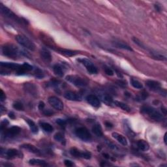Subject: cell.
<instances>
[{
    "instance_id": "obj_1",
    "label": "cell",
    "mask_w": 167,
    "mask_h": 167,
    "mask_svg": "<svg viewBox=\"0 0 167 167\" xmlns=\"http://www.w3.org/2000/svg\"><path fill=\"white\" fill-rule=\"evenodd\" d=\"M2 54L7 57L11 58H16L20 55L26 56V52H22L16 46L12 44H7L3 45L1 48Z\"/></svg>"
},
{
    "instance_id": "obj_2",
    "label": "cell",
    "mask_w": 167,
    "mask_h": 167,
    "mask_svg": "<svg viewBox=\"0 0 167 167\" xmlns=\"http://www.w3.org/2000/svg\"><path fill=\"white\" fill-rule=\"evenodd\" d=\"M140 112L143 114L147 115L148 116L155 121H161L163 120V115L152 106H143L140 109Z\"/></svg>"
},
{
    "instance_id": "obj_3",
    "label": "cell",
    "mask_w": 167,
    "mask_h": 167,
    "mask_svg": "<svg viewBox=\"0 0 167 167\" xmlns=\"http://www.w3.org/2000/svg\"><path fill=\"white\" fill-rule=\"evenodd\" d=\"M16 40L20 45L25 47L27 49L31 51H34L35 50V45L27 37L22 35H18L16 36Z\"/></svg>"
},
{
    "instance_id": "obj_4",
    "label": "cell",
    "mask_w": 167,
    "mask_h": 167,
    "mask_svg": "<svg viewBox=\"0 0 167 167\" xmlns=\"http://www.w3.org/2000/svg\"><path fill=\"white\" fill-rule=\"evenodd\" d=\"M0 10H1L2 15L6 16L7 18L13 20L14 21L18 23H23L24 22V21H22L20 18H19L18 16H16L11 10H10L9 8L7 7L4 5L2 4L1 3H0Z\"/></svg>"
},
{
    "instance_id": "obj_5",
    "label": "cell",
    "mask_w": 167,
    "mask_h": 167,
    "mask_svg": "<svg viewBox=\"0 0 167 167\" xmlns=\"http://www.w3.org/2000/svg\"><path fill=\"white\" fill-rule=\"evenodd\" d=\"M75 134L82 141L89 142L92 140V135L88 129L85 127H79L76 129Z\"/></svg>"
},
{
    "instance_id": "obj_6",
    "label": "cell",
    "mask_w": 167,
    "mask_h": 167,
    "mask_svg": "<svg viewBox=\"0 0 167 167\" xmlns=\"http://www.w3.org/2000/svg\"><path fill=\"white\" fill-rule=\"evenodd\" d=\"M66 80L69 82L72 83L73 85L76 86V87H80V88L86 87L88 85V82L86 79L76 75H69L66 76Z\"/></svg>"
},
{
    "instance_id": "obj_7",
    "label": "cell",
    "mask_w": 167,
    "mask_h": 167,
    "mask_svg": "<svg viewBox=\"0 0 167 167\" xmlns=\"http://www.w3.org/2000/svg\"><path fill=\"white\" fill-rule=\"evenodd\" d=\"M78 61H79L81 64L85 66L86 69H87V71H88L89 74L94 75L97 74V73L98 72V69L95 67V65L89 60H88V59L80 58L78 59Z\"/></svg>"
},
{
    "instance_id": "obj_8",
    "label": "cell",
    "mask_w": 167,
    "mask_h": 167,
    "mask_svg": "<svg viewBox=\"0 0 167 167\" xmlns=\"http://www.w3.org/2000/svg\"><path fill=\"white\" fill-rule=\"evenodd\" d=\"M48 103H49L50 105L55 110L60 111L64 110V103H63L61 100L59 98H58L57 97H50L49 98H48Z\"/></svg>"
},
{
    "instance_id": "obj_9",
    "label": "cell",
    "mask_w": 167,
    "mask_h": 167,
    "mask_svg": "<svg viewBox=\"0 0 167 167\" xmlns=\"http://www.w3.org/2000/svg\"><path fill=\"white\" fill-rule=\"evenodd\" d=\"M4 153L5 157L7 159H13L16 157H22V153L16 149H9L6 151H3V149L1 148V155Z\"/></svg>"
},
{
    "instance_id": "obj_10",
    "label": "cell",
    "mask_w": 167,
    "mask_h": 167,
    "mask_svg": "<svg viewBox=\"0 0 167 167\" xmlns=\"http://www.w3.org/2000/svg\"><path fill=\"white\" fill-rule=\"evenodd\" d=\"M69 152H70V154L72 156L75 157H82L86 159H89L92 157V154L90 152L81 151L75 148H72Z\"/></svg>"
},
{
    "instance_id": "obj_11",
    "label": "cell",
    "mask_w": 167,
    "mask_h": 167,
    "mask_svg": "<svg viewBox=\"0 0 167 167\" xmlns=\"http://www.w3.org/2000/svg\"><path fill=\"white\" fill-rule=\"evenodd\" d=\"M146 86H148V88L151 89V91H154L155 92H158L161 94H163V89L161 88V84H160L159 82H157L155 81H146Z\"/></svg>"
},
{
    "instance_id": "obj_12",
    "label": "cell",
    "mask_w": 167,
    "mask_h": 167,
    "mask_svg": "<svg viewBox=\"0 0 167 167\" xmlns=\"http://www.w3.org/2000/svg\"><path fill=\"white\" fill-rule=\"evenodd\" d=\"M21 131V129L18 126H13L9 128L4 132V136L5 138H11L18 135Z\"/></svg>"
},
{
    "instance_id": "obj_13",
    "label": "cell",
    "mask_w": 167,
    "mask_h": 167,
    "mask_svg": "<svg viewBox=\"0 0 167 167\" xmlns=\"http://www.w3.org/2000/svg\"><path fill=\"white\" fill-rule=\"evenodd\" d=\"M64 97L67 100H73V101H79L81 100L82 97L80 94L75 92L67 91L64 93Z\"/></svg>"
},
{
    "instance_id": "obj_14",
    "label": "cell",
    "mask_w": 167,
    "mask_h": 167,
    "mask_svg": "<svg viewBox=\"0 0 167 167\" xmlns=\"http://www.w3.org/2000/svg\"><path fill=\"white\" fill-rule=\"evenodd\" d=\"M86 100H87V101H88V103L89 104H91L92 106L97 108L100 106V102L99 97H97L95 95H93V94L88 95V96H87Z\"/></svg>"
},
{
    "instance_id": "obj_15",
    "label": "cell",
    "mask_w": 167,
    "mask_h": 167,
    "mask_svg": "<svg viewBox=\"0 0 167 167\" xmlns=\"http://www.w3.org/2000/svg\"><path fill=\"white\" fill-rule=\"evenodd\" d=\"M40 55L43 61L47 63H50L52 61V54L46 48H41L40 50Z\"/></svg>"
},
{
    "instance_id": "obj_16",
    "label": "cell",
    "mask_w": 167,
    "mask_h": 167,
    "mask_svg": "<svg viewBox=\"0 0 167 167\" xmlns=\"http://www.w3.org/2000/svg\"><path fill=\"white\" fill-rule=\"evenodd\" d=\"M112 136L114 138L116 139V140L119 142V143H120L121 145L125 146L128 144L127 138H125L123 135L121 134L118 133H116V132H114V133H113L112 134Z\"/></svg>"
},
{
    "instance_id": "obj_17",
    "label": "cell",
    "mask_w": 167,
    "mask_h": 167,
    "mask_svg": "<svg viewBox=\"0 0 167 167\" xmlns=\"http://www.w3.org/2000/svg\"><path fill=\"white\" fill-rule=\"evenodd\" d=\"M21 148L26 149V150L29 151L30 152L33 153V154H41V151L39 149H38L35 146L30 144H24L21 146Z\"/></svg>"
},
{
    "instance_id": "obj_18",
    "label": "cell",
    "mask_w": 167,
    "mask_h": 167,
    "mask_svg": "<svg viewBox=\"0 0 167 167\" xmlns=\"http://www.w3.org/2000/svg\"><path fill=\"white\" fill-rule=\"evenodd\" d=\"M24 88L26 91L32 95H37V89L36 86L32 83H25L24 84Z\"/></svg>"
},
{
    "instance_id": "obj_19",
    "label": "cell",
    "mask_w": 167,
    "mask_h": 167,
    "mask_svg": "<svg viewBox=\"0 0 167 167\" xmlns=\"http://www.w3.org/2000/svg\"><path fill=\"white\" fill-rule=\"evenodd\" d=\"M1 66L2 67H5L6 69H11V70H15L17 72V71L20 69L21 65L10 62H1Z\"/></svg>"
},
{
    "instance_id": "obj_20",
    "label": "cell",
    "mask_w": 167,
    "mask_h": 167,
    "mask_svg": "<svg viewBox=\"0 0 167 167\" xmlns=\"http://www.w3.org/2000/svg\"><path fill=\"white\" fill-rule=\"evenodd\" d=\"M99 95L100 99H101L104 103L108 104V105H110V104L112 103L113 100H112V97H111L109 95H108L107 93H104V92L99 93Z\"/></svg>"
},
{
    "instance_id": "obj_21",
    "label": "cell",
    "mask_w": 167,
    "mask_h": 167,
    "mask_svg": "<svg viewBox=\"0 0 167 167\" xmlns=\"http://www.w3.org/2000/svg\"><path fill=\"white\" fill-rule=\"evenodd\" d=\"M57 50L60 52V54L68 57L74 56V55L78 54V52L77 51L68 50V49H64V48H58Z\"/></svg>"
},
{
    "instance_id": "obj_22",
    "label": "cell",
    "mask_w": 167,
    "mask_h": 167,
    "mask_svg": "<svg viewBox=\"0 0 167 167\" xmlns=\"http://www.w3.org/2000/svg\"><path fill=\"white\" fill-rule=\"evenodd\" d=\"M30 165H35V166H46L48 165V163L44 161V160L39 159H31L29 161Z\"/></svg>"
},
{
    "instance_id": "obj_23",
    "label": "cell",
    "mask_w": 167,
    "mask_h": 167,
    "mask_svg": "<svg viewBox=\"0 0 167 167\" xmlns=\"http://www.w3.org/2000/svg\"><path fill=\"white\" fill-rule=\"evenodd\" d=\"M53 71L54 74L59 77H63L64 75V69L60 65L55 64L53 67Z\"/></svg>"
},
{
    "instance_id": "obj_24",
    "label": "cell",
    "mask_w": 167,
    "mask_h": 167,
    "mask_svg": "<svg viewBox=\"0 0 167 167\" xmlns=\"http://www.w3.org/2000/svg\"><path fill=\"white\" fill-rule=\"evenodd\" d=\"M92 131L97 137H100L103 135V129L99 123H95L93 125L92 127Z\"/></svg>"
},
{
    "instance_id": "obj_25",
    "label": "cell",
    "mask_w": 167,
    "mask_h": 167,
    "mask_svg": "<svg viewBox=\"0 0 167 167\" xmlns=\"http://www.w3.org/2000/svg\"><path fill=\"white\" fill-rule=\"evenodd\" d=\"M137 146L141 151H146L149 149V145L147 142L144 140H140L137 142Z\"/></svg>"
},
{
    "instance_id": "obj_26",
    "label": "cell",
    "mask_w": 167,
    "mask_h": 167,
    "mask_svg": "<svg viewBox=\"0 0 167 167\" xmlns=\"http://www.w3.org/2000/svg\"><path fill=\"white\" fill-rule=\"evenodd\" d=\"M39 124H40L41 127L46 132V133H50L53 132L54 128L50 123H47V122H40Z\"/></svg>"
},
{
    "instance_id": "obj_27",
    "label": "cell",
    "mask_w": 167,
    "mask_h": 167,
    "mask_svg": "<svg viewBox=\"0 0 167 167\" xmlns=\"http://www.w3.org/2000/svg\"><path fill=\"white\" fill-rule=\"evenodd\" d=\"M150 54L154 58L157 59V60H161V61H166V56L161 52H156V51H151Z\"/></svg>"
},
{
    "instance_id": "obj_28",
    "label": "cell",
    "mask_w": 167,
    "mask_h": 167,
    "mask_svg": "<svg viewBox=\"0 0 167 167\" xmlns=\"http://www.w3.org/2000/svg\"><path fill=\"white\" fill-rule=\"evenodd\" d=\"M26 121L28 124L29 127L31 129V131L32 132L33 134H37L38 133V132H39V129H38V127L36 125V124L35 123V122L33 121L29 120V119H27L26 120Z\"/></svg>"
},
{
    "instance_id": "obj_29",
    "label": "cell",
    "mask_w": 167,
    "mask_h": 167,
    "mask_svg": "<svg viewBox=\"0 0 167 167\" xmlns=\"http://www.w3.org/2000/svg\"><path fill=\"white\" fill-rule=\"evenodd\" d=\"M114 43L115 46H116V47H117V48H122V49L127 50L131 51V52H133V50L132 49V48H131L129 46L128 44L123 43V42H121V41H115Z\"/></svg>"
},
{
    "instance_id": "obj_30",
    "label": "cell",
    "mask_w": 167,
    "mask_h": 167,
    "mask_svg": "<svg viewBox=\"0 0 167 167\" xmlns=\"http://www.w3.org/2000/svg\"><path fill=\"white\" fill-rule=\"evenodd\" d=\"M114 103L116 106H117L118 108H120V109H122L123 110L126 111V112H130V111H131L130 107L127 104H126L123 102L115 100V101H114Z\"/></svg>"
},
{
    "instance_id": "obj_31",
    "label": "cell",
    "mask_w": 167,
    "mask_h": 167,
    "mask_svg": "<svg viewBox=\"0 0 167 167\" xmlns=\"http://www.w3.org/2000/svg\"><path fill=\"white\" fill-rule=\"evenodd\" d=\"M131 84L132 85V86L133 87V88H134L136 89H140L143 88V85H142V84L134 78L131 79Z\"/></svg>"
},
{
    "instance_id": "obj_32",
    "label": "cell",
    "mask_w": 167,
    "mask_h": 167,
    "mask_svg": "<svg viewBox=\"0 0 167 167\" xmlns=\"http://www.w3.org/2000/svg\"><path fill=\"white\" fill-rule=\"evenodd\" d=\"M54 138L55 140H56L58 142H61L63 144V142H65V137H64V134L61 133H55L54 136Z\"/></svg>"
},
{
    "instance_id": "obj_33",
    "label": "cell",
    "mask_w": 167,
    "mask_h": 167,
    "mask_svg": "<svg viewBox=\"0 0 167 167\" xmlns=\"http://www.w3.org/2000/svg\"><path fill=\"white\" fill-rule=\"evenodd\" d=\"M13 106L14 109L17 110H19V111L24 110V109L23 104L20 101H16V102L14 103L13 104Z\"/></svg>"
},
{
    "instance_id": "obj_34",
    "label": "cell",
    "mask_w": 167,
    "mask_h": 167,
    "mask_svg": "<svg viewBox=\"0 0 167 167\" xmlns=\"http://www.w3.org/2000/svg\"><path fill=\"white\" fill-rule=\"evenodd\" d=\"M55 122H56V123L58 124L61 127H65L66 126V125H67V121H66V120L63 119H58L56 120V121H55Z\"/></svg>"
},
{
    "instance_id": "obj_35",
    "label": "cell",
    "mask_w": 167,
    "mask_h": 167,
    "mask_svg": "<svg viewBox=\"0 0 167 167\" xmlns=\"http://www.w3.org/2000/svg\"><path fill=\"white\" fill-rule=\"evenodd\" d=\"M9 124V121L7 120H3L2 121H1V132L3 131V130L5 129V127L7 126V125Z\"/></svg>"
},
{
    "instance_id": "obj_36",
    "label": "cell",
    "mask_w": 167,
    "mask_h": 167,
    "mask_svg": "<svg viewBox=\"0 0 167 167\" xmlns=\"http://www.w3.org/2000/svg\"><path fill=\"white\" fill-rule=\"evenodd\" d=\"M104 72H105L106 74L109 76H113L114 75V72L113 71L112 69H111L109 67L104 68Z\"/></svg>"
},
{
    "instance_id": "obj_37",
    "label": "cell",
    "mask_w": 167,
    "mask_h": 167,
    "mask_svg": "<svg viewBox=\"0 0 167 167\" xmlns=\"http://www.w3.org/2000/svg\"><path fill=\"white\" fill-rule=\"evenodd\" d=\"M133 42L134 43H135V44H137V45H138L139 47H140L141 48H145L144 47V45L142 43V42L141 41H139L137 38H136V37H133Z\"/></svg>"
},
{
    "instance_id": "obj_38",
    "label": "cell",
    "mask_w": 167,
    "mask_h": 167,
    "mask_svg": "<svg viewBox=\"0 0 167 167\" xmlns=\"http://www.w3.org/2000/svg\"><path fill=\"white\" fill-rule=\"evenodd\" d=\"M43 113L45 115V116H50L54 114V112L53 111L50 110V109H44L43 110Z\"/></svg>"
},
{
    "instance_id": "obj_39",
    "label": "cell",
    "mask_w": 167,
    "mask_h": 167,
    "mask_svg": "<svg viewBox=\"0 0 167 167\" xmlns=\"http://www.w3.org/2000/svg\"><path fill=\"white\" fill-rule=\"evenodd\" d=\"M5 99H6L5 94L4 92H3L2 89H1L0 90V100H1V102H3V101H4Z\"/></svg>"
},
{
    "instance_id": "obj_40",
    "label": "cell",
    "mask_w": 167,
    "mask_h": 167,
    "mask_svg": "<svg viewBox=\"0 0 167 167\" xmlns=\"http://www.w3.org/2000/svg\"><path fill=\"white\" fill-rule=\"evenodd\" d=\"M64 164L66 166H68V167H71L74 165V164H73V163L71 161H70V160H67V159L65 160Z\"/></svg>"
},
{
    "instance_id": "obj_41",
    "label": "cell",
    "mask_w": 167,
    "mask_h": 167,
    "mask_svg": "<svg viewBox=\"0 0 167 167\" xmlns=\"http://www.w3.org/2000/svg\"><path fill=\"white\" fill-rule=\"evenodd\" d=\"M44 106H45V104H44V102H43V101H41L40 103H39V109L40 110H42L43 111L44 109Z\"/></svg>"
},
{
    "instance_id": "obj_42",
    "label": "cell",
    "mask_w": 167,
    "mask_h": 167,
    "mask_svg": "<svg viewBox=\"0 0 167 167\" xmlns=\"http://www.w3.org/2000/svg\"><path fill=\"white\" fill-rule=\"evenodd\" d=\"M9 116L11 118V119H14V118H15V114H14V113L13 112H10L9 114Z\"/></svg>"
},
{
    "instance_id": "obj_43",
    "label": "cell",
    "mask_w": 167,
    "mask_h": 167,
    "mask_svg": "<svg viewBox=\"0 0 167 167\" xmlns=\"http://www.w3.org/2000/svg\"><path fill=\"white\" fill-rule=\"evenodd\" d=\"M119 84L121 86H122V85H123V86L125 87V86H126V82H122V81H119V84Z\"/></svg>"
},
{
    "instance_id": "obj_44",
    "label": "cell",
    "mask_w": 167,
    "mask_h": 167,
    "mask_svg": "<svg viewBox=\"0 0 167 167\" xmlns=\"http://www.w3.org/2000/svg\"><path fill=\"white\" fill-rule=\"evenodd\" d=\"M106 123V127H113V125H112V123H109V122H106L105 123Z\"/></svg>"
},
{
    "instance_id": "obj_45",
    "label": "cell",
    "mask_w": 167,
    "mask_h": 167,
    "mask_svg": "<svg viewBox=\"0 0 167 167\" xmlns=\"http://www.w3.org/2000/svg\"><path fill=\"white\" fill-rule=\"evenodd\" d=\"M155 8L157 10V11H160V10H161V9H160L159 6L158 5H155Z\"/></svg>"
},
{
    "instance_id": "obj_46",
    "label": "cell",
    "mask_w": 167,
    "mask_h": 167,
    "mask_svg": "<svg viewBox=\"0 0 167 167\" xmlns=\"http://www.w3.org/2000/svg\"><path fill=\"white\" fill-rule=\"evenodd\" d=\"M166 133L165 134V136H164V142H165V144L166 145Z\"/></svg>"
}]
</instances>
